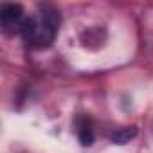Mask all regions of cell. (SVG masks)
Returning <instances> with one entry per match:
<instances>
[{
    "label": "cell",
    "instance_id": "cell-3",
    "mask_svg": "<svg viewBox=\"0 0 153 153\" xmlns=\"http://www.w3.org/2000/svg\"><path fill=\"white\" fill-rule=\"evenodd\" d=\"M76 128H78V139L83 146H90L92 140H94V133H92V126H90V121L87 117H81L78 119V124H76Z\"/></svg>",
    "mask_w": 153,
    "mask_h": 153
},
{
    "label": "cell",
    "instance_id": "cell-2",
    "mask_svg": "<svg viewBox=\"0 0 153 153\" xmlns=\"http://www.w3.org/2000/svg\"><path fill=\"white\" fill-rule=\"evenodd\" d=\"M0 20H2V27L9 31H18L22 29L24 24V7L18 4H4L0 9Z\"/></svg>",
    "mask_w": 153,
    "mask_h": 153
},
{
    "label": "cell",
    "instance_id": "cell-1",
    "mask_svg": "<svg viewBox=\"0 0 153 153\" xmlns=\"http://www.w3.org/2000/svg\"><path fill=\"white\" fill-rule=\"evenodd\" d=\"M61 16L52 7H42L33 16L25 18L20 29L24 42L33 49H45L56 40Z\"/></svg>",
    "mask_w": 153,
    "mask_h": 153
},
{
    "label": "cell",
    "instance_id": "cell-4",
    "mask_svg": "<svg viewBox=\"0 0 153 153\" xmlns=\"http://www.w3.org/2000/svg\"><path fill=\"white\" fill-rule=\"evenodd\" d=\"M135 135H137V126H126V128H119V130H115V131L112 133L110 139H112L115 144H124V142L131 140Z\"/></svg>",
    "mask_w": 153,
    "mask_h": 153
}]
</instances>
